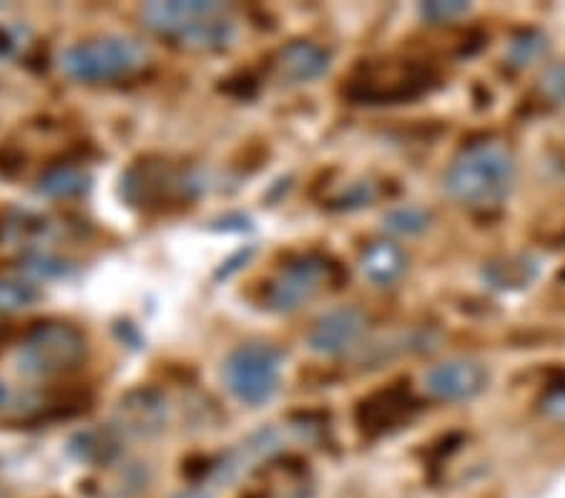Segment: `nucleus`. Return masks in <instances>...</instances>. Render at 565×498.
<instances>
[{
    "mask_svg": "<svg viewBox=\"0 0 565 498\" xmlns=\"http://www.w3.org/2000/svg\"><path fill=\"white\" fill-rule=\"evenodd\" d=\"M141 21L163 41L194 53H218L236 41L232 6L216 0H167L146 3Z\"/></svg>",
    "mask_w": 565,
    "mask_h": 498,
    "instance_id": "f257e3e1",
    "label": "nucleus"
},
{
    "mask_svg": "<svg viewBox=\"0 0 565 498\" xmlns=\"http://www.w3.org/2000/svg\"><path fill=\"white\" fill-rule=\"evenodd\" d=\"M518 165L503 141L482 139L458 151L445 171V192L472 210H493L515 187Z\"/></svg>",
    "mask_w": 565,
    "mask_h": 498,
    "instance_id": "f03ea898",
    "label": "nucleus"
},
{
    "mask_svg": "<svg viewBox=\"0 0 565 498\" xmlns=\"http://www.w3.org/2000/svg\"><path fill=\"white\" fill-rule=\"evenodd\" d=\"M151 63V51L129 33H104L68 45L61 56V68L71 81L86 86L116 84L134 78Z\"/></svg>",
    "mask_w": 565,
    "mask_h": 498,
    "instance_id": "7ed1b4c3",
    "label": "nucleus"
},
{
    "mask_svg": "<svg viewBox=\"0 0 565 498\" xmlns=\"http://www.w3.org/2000/svg\"><path fill=\"white\" fill-rule=\"evenodd\" d=\"M204 192L199 171L169 159L146 157L136 161L121 177V194L126 202L143 212H167L186 206Z\"/></svg>",
    "mask_w": 565,
    "mask_h": 498,
    "instance_id": "20e7f679",
    "label": "nucleus"
},
{
    "mask_svg": "<svg viewBox=\"0 0 565 498\" xmlns=\"http://www.w3.org/2000/svg\"><path fill=\"white\" fill-rule=\"evenodd\" d=\"M348 272L322 252H305L287 259L262 287V307L269 312L289 315L307 307L327 287H340Z\"/></svg>",
    "mask_w": 565,
    "mask_h": 498,
    "instance_id": "39448f33",
    "label": "nucleus"
},
{
    "mask_svg": "<svg viewBox=\"0 0 565 498\" xmlns=\"http://www.w3.org/2000/svg\"><path fill=\"white\" fill-rule=\"evenodd\" d=\"M437 71L420 61H385L360 66L344 84L342 94L354 104L390 106L415 102L437 86Z\"/></svg>",
    "mask_w": 565,
    "mask_h": 498,
    "instance_id": "423d86ee",
    "label": "nucleus"
},
{
    "mask_svg": "<svg viewBox=\"0 0 565 498\" xmlns=\"http://www.w3.org/2000/svg\"><path fill=\"white\" fill-rule=\"evenodd\" d=\"M88 358V340L81 328L63 320L35 322L23 335L15 365L29 378H58L76 373Z\"/></svg>",
    "mask_w": 565,
    "mask_h": 498,
    "instance_id": "0eeeda50",
    "label": "nucleus"
},
{
    "mask_svg": "<svg viewBox=\"0 0 565 498\" xmlns=\"http://www.w3.org/2000/svg\"><path fill=\"white\" fill-rule=\"evenodd\" d=\"M285 352L271 342H247L234 348L224 360L222 378L226 391L249 407L267 405L281 385Z\"/></svg>",
    "mask_w": 565,
    "mask_h": 498,
    "instance_id": "6e6552de",
    "label": "nucleus"
},
{
    "mask_svg": "<svg viewBox=\"0 0 565 498\" xmlns=\"http://www.w3.org/2000/svg\"><path fill=\"white\" fill-rule=\"evenodd\" d=\"M417 411H420V401L409 391V385L399 380V383L385 385L362 398L358 411H354V421H358L364 436L377 438L413 421Z\"/></svg>",
    "mask_w": 565,
    "mask_h": 498,
    "instance_id": "1a4fd4ad",
    "label": "nucleus"
},
{
    "mask_svg": "<svg viewBox=\"0 0 565 498\" xmlns=\"http://www.w3.org/2000/svg\"><path fill=\"white\" fill-rule=\"evenodd\" d=\"M490 368L476 358H452L433 365L425 375V388L435 401L468 403L488 391Z\"/></svg>",
    "mask_w": 565,
    "mask_h": 498,
    "instance_id": "9d476101",
    "label": "nucleus"
},
{
    "mask_svg": "<svg viewBox=\"0 0 565 498\" xmlns=\"http://www.w3.org/2000/svg\"><path fill=\"white\" fill-rule=\"evenodd\" d=\"M367 317L358 307H334L319 315L307 332V348L322 358H342L362 346Z\"/></svg>",
    "mask_w": 565,
    "mask_h": 498,
    "instance_id": "9b49d317",
    "label": "nucleus"
},
{
    "mask_svg": "<svg viewBox=\"0 0 565 498\" xmlns=\"http://www.w3.org/2000/svg\"><path fill=\"white\" fill-rule=\"evenodd\" d=\"M332 53L315 41H291L271 59V76L281 86H302L330 74Z\"/></svg>",
    "mask_w": 565,
    "mask_h": 498,
    "instance_id": "f8f14e48",
    "label": "nucleus"
},
{
    "mask_svg": "<svg viewBox=\"0 0 565 498\" xmlns=\"http://www.w3.org/2000/svg\"><path fill=\"white\" fill-rule=\"evenodd\" d=\"M169 405L167 398L159 391H149V388H141V391H134L116 407V425L124 433H131V436H153L159 433L163 425H167Z\"/></svg>",
    "mask_w": 565,
    "mask_h": 498,
    "instance_id": "ddd939ff",
    "label": "nucleus"
},
{
    "mask_svg": "<svg viewBox=\"0 0 565 498\" xmlns=\"http://www.w3.org/2000/svg\"><path fill=\"white\" fill-rule=\"evenodd\" d=\"M360 269L375 287H395L407 275L409 257L399 244L390 240L370 242L360 257Z\"/></svg>",
    "mask_w": 565,
    "mask_h": 498,
    "instance_id": "4468645a",
    "label": "nucleus"
},
{
    "mask_svg": "<svg viewBox=\"0 0 565 498\" xmlns=\"http://www.w3.org/2000/svg\"><path fill=\"white\" fill-rule=\"evenodd\" d=\"M482 283L498 293H518L531 287L541 275V262L533 255H505L482 267Z\"/></svg>",
    "mask_w": 565,
    "mask_h": 498,
    "instance_id": "2eb2a0df",
    "label": "nucleus"
},
{
    "mask_svg": "<svg viewBox=\"0 0 565 498\" xmlns=\"http://www.w3.org/2000/svg\"><path fill=\"white\" fill-rule=\"evenodd\" d=\"M90 177L84 167L53 165L41 174L35 192L45 199H73L86 194Z\"/></svg>",
    "mask_w": 565,
    "mask_h": 498,
    "instance_id": "dca6fc26",
    "label": "nucleus"
},
{
    "mask_svg": "<svg viewBox=\"0 0 565 498\" xmlns=\"http://www.w3.org/2000/svg\"><path fill=\"white\" fill-rule=\"evenodd\" d=\"M545 51H548V35L535 31V29H527V31L518 33L515 39L510 41L508 63L513 68H525V66H531L533 61L541 59Z\"/></svg>",
    "mask_w": 565,
    "mask_h": 498,
    "instance_id": "f3484780",
    "label": "nucleus"
},
{
    "mask_svg": "<svg viewBox=\"0 0 565 498\" xmlns=\"http://www.w3.org/2000/svg\"><path fill=\"white\" fill-rule=\"evenodd\" d=\"M433 224V212L423 210V206H397V210H390L385 214V230L403 234V237H415V234H423L430 230Z\"/></svg>",
    "mask_w": 565,
    "mask_h": 498,
    "instance_id": "a211bd4d",
    "label": "nucleus"
},
{
    "mask_svg": "<svg viewBox=\"0 0 565 498\" xmlns=\"http://www.w3.org/2000/svg\"><path fill=\"white\" fill-rule=\"evenodd\" d=\"M41 293L31 279L25 277H8L0 279V312H18L31 307L39 300Z\"/></svg>",
    "mask_w": 565,
    "mask_h": 498,
    "instance_id": "6ab92c4d",
    "label": "nucleus"
},
{
    "mask_svg": "<svg viewBox=\"0 0 565 498\" xmlns=\"http://www.w3.org/2000/svg\"><path fill=\"white\" fill-rule=\"evenodd\" d=\"M68 272V265L63 262L61 257L51 255V252H41V250H33V252H25L23 259H21V275H25V279H56L63 277Z\"/></svg>",
    "mask_w": 565,
    "mask_h": 498,
    "instance_id": "aec40b11",
    "label": "nucleus"
},
{
    "mask_svg": "<svg viewBox=\"0 0 565 498\" xmlns=\"http://www.w3.org/2000/svg\"><path fill=\"white\" fill-rule=\"evenodd\" d=\"M375 199H377V184H372V181H354V184L344 187V192L340 197H334L332 210L354 212V210H362V206H370Z\"/></svg>",
    "mask_w": 565,
    "mask_h": 498,
    "instance_id": "412c9836",
    "label": "nucleus"
},
{
    "mask_svg": "<svg viewBox=\"0 0 565 498\" xmlns=\"http://www.w3.org/2000/svg\"><path fill=\"white\" fill-rule=\"evenodd\" d=\"M468 13H470V6L460 3V0H448V3H443V0H433V3L420 6L423 21H427L430 25L452 23V21H458V18L468 15Z\"/></svg>",
    "mask_w": 565,
    "mask_h": 498,
    "instance_id": "4be33fe9",
    "label": "nucleus"
},
{
    "mask_svg": "<svg viewBox=\"0 0 565 498\" xmlns=\"http://www.w3.org/2000/svg\"><path fill=\"white\" fill-rule=\"evenodd\" d=\"M537 91H541L543 104L563 106L565 104V63H555V66L545 71L541 84H537Z\"/></svg>",
    "mask_w": 565,
    "mask_h": 498,
    "instance_id": "5701e85b",
    "label": "nucleus"
},
{
    "mask_svg": "<svg viewBox=\"0 0 565 498\" xmlns=\"http://www.w3.org/2000/svg\"><path fill=\"white\" fill-rule=\"evenodd\" d=\"M543 411L553 415V418H565V378L555 380L548 388H545L543 395Z\"/></svg>",
    "mask_w": 565,
    "mask_h": 498,
    "instance_id": "b1692460",
    "label": "nucleus"
},
{
    "mask_svg": "<svg viewBox=\"0 0 565 498\" xmlns=\"http://www.w3.org/2000/svg\"><path fill=\"white\" fill-rule=\"evenodd\" d=\"M11 338H13L11 325H0V352H3V348L11 342Z\"/></svg>",
    "mask_w": 565,
    "mask_h": 498,
    "instance_id": "393cba45",
    "label": "nucleus"
},
{
    "mask_svg": "<svg viewBox=\"0 0 565 498\" xmlns=\"http://www.w3.org/2000/svg\"><path fill=\"white\" fill-rule=\"evenodd\" d=\"M8 403H11V388H8L6 380H0V411L8 407Z\"/></svg>",
    "mask_w": 565,
    "mask_h": 498,
    "instance_id": "a878e982",
    "label": "nucleus"
},
{
    "mask_svg": "<svg viewBox=\"0 0 565 498\" xmlns=\"http://www.w3.org/2000/svg\"><path fill=\"white\" fill-rule=\"evenodd\" d=\"M174 498H212L206 491H199V488H189V491H181Z\"/></svg>",
    "mask_w": 565,
    "mask_h": 498,
    "instance_id": "bb28decb",
    "label": "nucleus"
}]
</instances>
